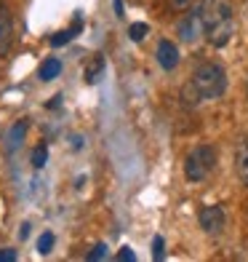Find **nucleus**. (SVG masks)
<instances>
[{"instance_id":"nucleus-1","label":"nucleus","mask_w":248,"mask_h":262,"mask_svg":"<svg viewBox=\"0 0 248 262\" xmlns=\"http://www.w3.org/2000/svg\"><path fill=\"white\" fill-rule=\"evenodd\" d=\"M200 14H203L206 25V40L221 49L227 46L235 35V19H232V0H203L200 3Z\"/></svg>"},{"instance_id":"nucleus-2","label":"nucleus","mask_w":248,"mask_h":262,"mask_svg":"<svg viewBox=\"0 0 248 262\" xmlns=\"http://www.w3.org/2000/svg\"><path fill=\"white\" fill-rule=\"evenodd\" d=\"M192 86L200 94V99L208 102V99H219L224 91H227V73L224 67L216 62H203L195 73H192Z\"/></svg>"},{"instance_id":"nucleus-3","label":"nucleus","mask_w":248,"mask_h":262,"mask_svg":"<svg viewBox=\"0 0 248 262\" xmlns=\"http://www.w3.org/2000/svg\"><path fill=\"white\" fill-rule=\"evenodd\" d=\"M216 169V150L211 145H197L184 158V177L190 182H203Z\"/></svg>"},{"instance_id":"nucleus-4","label":"nucleus","mask_w":248,"mask_h":262,"mask_svg":"<svg viewBox=\"0 0 248 262\" xmlns=\"http://www.w3.org/2000/svg\"><path fill=\"white\" fill-rule=\"evenodd\" d=\"M179 40L182 43H197L200 40V35H206V25H203V14H200V8L197 11H190L182 21H179Z\"/></svg>"},{"instance_id":"nucleus-5","label":"nucleus","mask_w":248,"mask_h":262,"mask_svg":"<svg viewBox=\"0 0 248 262\" xmlns=\"http://www.w3.org/2000/svg\"><path fill=\"white\" fill-rule=\"evenodd\" d=\"M197 222L203 233L208 235H221L224 233V225H227V214H224L221 206H203L197 214Z\"/></svg>"},{"instance_id":"nucleus-6","label":"nucleus","mask_w":248,"mask_h":262,"mask_svg":"<svg viewBox=\"0 0 248 262\" xmlns=\"http://www.w3.org/2000/svg\"><path fill=\"white\" fill-rule=\"evenodd\" d=\"M14 43V19L6 6H0V56H6Z\"/></svg>"},{"instance_id":"nucleus-7","label":"nucleus","mask_w":248,"mask_h":262,"mask_svg":"<svg viewBox=\"0 0 248 262\" xmlns=\"http://www.w3.org/2000/svg\"><path fill=\"white\" fill-rule=\"evenodd\" d=\"M158 64L163 67V70H176V64H179V49H176V43H171V40H160L158 43Z\"/></svg>"},{"instance_id":"nucleus-8","label":"nucleus","mask_w":248,"mask_h":262,"mask_svg":"<svg viewBox=\"0 0 248 262\" xmlns=\"http://www.w3.org/2000/svg\"><path fill=\"white\" fill-rule=\"evenodd\" d=\"M235 171H238L240 182L248 187V137L238 142V147H235Z\"/></svg>"},{"instance_id":"nucleus-9","label":"nucleus","mask_w":248,"mask_h":262,"mask_svg":"<svg viewBox=\"0 0 248 262\" xmlns=\"http://www.w3.org/2000/svg\"><path fill=\"white\" fill-rule=\"evenodd\" d=\"M24 134H27V121H16L14 126L8 128V134H6V150L14 152L21 142H24Z\"/></svg>"},{"instance_id":"nucleus-10","label":"nucleus","mask_w":248,"mask_h":262,"mask_svg":"<svg viewBox=\"0 0 248 262\" xmlns=\"http://www.w3.org/2000/svg\"><path fill=\"white\" fill-rule=\"evenodd\" d=\"M104 67H107V62H104V56L102 54H96L91 59V62L86 64V70H83V78H86V83L88 86H93L102 75H104Z\"/></svg>"},{"instance_id":"nucleus-11","label":"nucleus","mask_w":248,"mask_h":262,"mask_svg":"<svg viewBox=\"0 0 248 262\" xmlns=\"http://www.w3.org/2000/svg\"><path fill=\"white\" fill-rule=\"evenodd\" d=\"M38 75H40V80H43V83H48V80L59 78V75H62V62H59L56 56L43 59V64H40V70H38Z\"/></svg>"},{"instance_id":"nucleus-12","label":"nucleus","mask_w":248,"mask_h":262,"mask_svg":"<svg viewBox=\"0 0 248 262\" xmlns=\"http://www.w3.org/2000/svg\"><path fill=\"white\" fill-rule=\"evenodd\" d=\"M32 166H35V169H43V166H45V161H48V147H45V145H38V147H35L32 150Z\"/></svg>"},{"instance_id":"nucleus-13","label":"nucleus","mask_w":248,"mask_h":262,"mask_svg":"<svg viewBox=\"0 0 248 262\" xmlns=\"http://www.w3.org/2000/svg\"><path fill=\"white\" fill-rule=\"evenodd\" d=\"M54 244H56L54 233H51V230H45V233L38 238V254H48L51 249H54Z\"/></svg>"},{"instance_id":"nucleus-14","label":"nucleus","mask_w":248,"mask_h":262,"mask_svg":"<svg viewBox=\"0 0 248 262\" xmlns=\"http://www.w3.org/2000/svg\"><path fill=\"white\" fill-rule=\"evenodd\" d=\"M150 32V27L144 25V21H136V25H131L128 27V38H131L134 43H139V40H144V35Z\"/></svg>"},{"instance_id":"nucleus-15","label":"nucleus","mask_w":248,"mask_h":262,"mask_svg":"<svg viewBox=\"0 0 248 262\" xmlns=\"http://www.w3.org/2000/svg\"><path fill=\"white\" fill-rule=\"evenodd\" d=\"M72 38H75V32H72V27H69V30H64V32H56L54 38H51V46H56V49H59V46L69 43Z\"/></svg>"},{"instance_id":"nucleus-16","label":"nucleus","mask_w":248,"mask_h":262,"mask_svg":"<svg viewBox=\"0 0 248 262\" xmlns=\"http://www.w3.org/2000/svg\"><path fill=\"white\" fill-rule=\"evenodd\" d=\"M104 257H107V244H96V246L88 252L86 259H88V262H99V259H104Z\"/></svg>"},{"instance_id":"nucleus-17","label":"nucleus","mask_w":248,"mask_h":262,"mask_svg":"<svg viewBox=\"0 0 248 262\" xmlns=\"http://www.w3.org/2000/svg\"><path fill=\"white\" fill-rule=\"evenodd\" d=\"M192 3H195V0H168V6H171L173 11H187Z\"/></svg>"},{"instance_id":"nucleus-18","label":"nucleus","mask_w":248,"mask_h":262,"mask_svg":"<svg viewBox=\"0 0 248 262\" xmlns=\"http://www.w3.org/2000/svg\"><path fill=\"white\" fill-rule=\"evenodd\" d=\"M117 259H120V262H131V259H136V254H134L128 246H123L120 252H117Z\"/></svg>"},{"instance_id":"nucleus-19","label":"nucleus","mask_w":248,"mask_h":262,"mask_svg":"<svg viewBox=\"0 0 248 262\" xmlns=\"http://www.w3.org/2000/svg\"><path fill=\"white\" fill-rule=\"evenodd\" d=\"M152 252H155V259H163V238L155 235V241H152Z\"/></svg>"},{"instance_id":"nucleus-20","label":"nucleus","mask_w":248,"mask_h":262,"mask_svg":"<svg viewBox=\"0 0 248 262\" xmlns=\"http://www.w3.org/2000/svg\"><path fill=\"white\" fill-rule=\"evenodd\" d=\"M14 259H16L14 249H3V252H0V262H14Z\"/></svg>"},{"instance_id":"nucleus-21","label":"nucleus","mask_w":248,"mask_h":262,"mask_svg":"<svg viewBox=\"0 0 248 262\" xmlns=\"http://www.w3.org/2000/svg\"><path fill=\"white\" fill-rule=\"evenodd\" d=\"M27 235H30V222H24V225L19 228V238H21V241H24Z\"/></svg>"},{"instance_id":"nucleus-22","label":"nucleus","mask_w":248,"mask_h":262,"mask_svg":"<svg viewBox=\"0 0 248 262\" xmlns=\"http://www.w3.org/2000/svg\"><path fill=\"white\" fill-rule=\"evenodd\" d=\"M115 11H117V16H123V0H115Z\"/></svg>"}]
</instances>
